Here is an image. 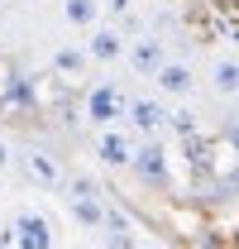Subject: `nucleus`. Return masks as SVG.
<instances>
[{
  "label": "nucleus",
  "instance_id": "16",
  "mask_svg": "<svg viewBox=\"0 0 239 249\" xmlns=\"http://www.w3.org/2000/svg\"><path fill=\"white\" fill-rule=\"evenodd\" d=\"M101 230H134V225H129V216H124V211H115V206H110V211H105V225H101Z\"/></svg>",
  "mask_w": 239,
  "mask_h": 249
},
{
  "label": "nucleus",
  "instance_id": "4",
  "mask_svg": "<svg viewBox=\"0 0 239 249\" xmlns=\"http://www.w3.org/2000/svg\"><path fill=\"white\" fill-rule=\"evenodd\" d=\"M129 173H134L139 182H149V187H172V168H168V149H163L158 139H144V144L134 149V163H129Z\"/></svg>",
  "mask_w": 239,
  "mask_h": 249
},
{
  "label": "nucleus",
  "instance_id": "20",
  "mask_svg": "<svg viewBox=\"0 0 239 249\" xmlns=\"http://www.w3.org/2000/svg\"><path fill=\"white\" fill-rule=\"evenodd\" d=\"M10 158H15V154H10V144H5V139H0V173H5V168H10Z\"/></svg>",
  "mask_w": 239,
  "mask_h": 249
},
{
  "label": "nucleus",
  "instance_id": "1",
  "mask_svg": "<svg viewBox=\"0 0 239 249\" xmlns=\"http://www.w3.org/2000/svg\"><path fill=\"white\" fill-rule=\"evenodd\" d=\"M58 230L43 211H15L0 230V249H53Z\"/></svg>",
  "mask_w": 239,
  "mask_h": 249
},
{
  "label": "nucleus",
  "instance_id": "8",
  "mask_svg": "<svg viewBox=\"0 0 239 249\" xmlns=\"http://www.w3.org/2000/svg\"><path fill=\"white\" fill-rule=\"evenodd\" d=\"M153 82H158V96H172V101H187V96L196 91V72H191V62H177V58L163 62Z\"/></svg>",
  "mask_w": 239,
  "mask_h": 249
},
{
  "label": "nucleus",
  "instance_id": "2",
  "mask_svg": "<svg viewBox=\"0 0 239 249\" xmlns=\"http://www.w3.org/2000/svg\"><path fill=\"white\" fill-rule=\"evenodd\" d=\"M67 211H72V220H77L82 230H101L110 206L101 201V187L91 182V178H72V182H67Z\"/></svg>",
  "mask_w": 239,
  "mask_h": 249
},
{
  "label": "nucleus",
  "instance_id": "21",
  "mask_svg": "<svg viewBox=\"0 0 239 249\" xmlns=\"http://www.w3.org/2000/svg\"><path fill=\"white\" fill-rule=\"evenodd\" d=\"M139 249H163V245H139Z\"/></svg>",
  "mask_w": 239,
  "mask_h": 249
},
{
  "label": "nucleus",
  "instance_id": "14",
  "mask_svg": "<svg viewBox=\"0 0 239 249\" xmlns=\"http://www.w3.org/2000/svg\"><path fill=\"white\" fill-rule=\"evenodd\" d=\"M210 87L220 96H239V62L235 58H215V67H210Z\"/></svg>",
  "mask_w": 239,
  "mask_h": 249
},
{
  "label": "nucleus",
  "instance_id": "3",
  "mask_svg": "<svg viewBox=\"0 0 239 249\" xmlns=\"http://www.w3.org/2000/svg\"><path fill=\"white\" fill-rule=\"evenodd\" d=\"M129 115V96L120 91V82H96L86 91V120L96 124V129H110V124H120Z\"/></svg>",
  "mask_w": 239,
  "mask_h": 249
},
{
  "label": "nucleus",
  "instance_id": "11",
  "mask_svg": "<svg viewBox=\"0 0 239 249\" xmlns=\"http://www.w3.org/2000/svg\"><path fill=\"white\" fill-rule=\"evenodd\" d=\"M24 178L38 182L43 192H53V187H62V168H58V158L48 154V149H29L24 154Z\"/></svg>",
  "mask_w": 239,
  "mask_h": 249
},
{
  "label": "nucleus",
  "instance_id": "5",
  "mask_svg": "<svg viewBox=\"0 0 239 249\" xmlns=\"http://www.w3.org/2000/svg\"><path fill=\"white\" fill-rule=\"evenodd\" d=\"M124 120H129V129H134V134H144V139H158V134L172 124V110H168L158 96H134Z\"/></svg>",
  "mask_w": 239,
  "mask_h": 249
},
{
  "label": "nucleus",
  "instance_id": "12",
  "mask_svg": "<svg viewBox=\"0 0 239 249\" xmlns=\"http://www.w3.org/2000/svg\"><path fill=\"white\" fill-rule=\"evenodd\" d=\"M101 10H105V0H62V19L72 29H96L101 24Z\"/></svg>",
  "mask_w": 239,
  "mask_h": 249
},
{
  "label": "nucleus",
  "instance_id": "10",
  "mask_svg": "<svg viewBox=\"0 0 239 249\" xmlns=\"http://www.w3.org/2000/svg\"><path fill=\"white\" fill-rule=\"evenodd\" d=\"M86 53H91V62H120L129 53V43H124V34L115 24H96L86 38Z\"/></svg>",
  "mask_w": 239,
  "mask_h": 249
},
{
  "label": "nucleus",
  "instance_id": "7",
  "mask_svg": "<svg viewBox=\"0 0 239 249\" xmlns=\"http://www.w3.org/2000/svg\"><path fill=\"white\" fill-rule=\"evenodd\" d=\"M124 58H129V67H134L139 77H158V67L168 62V48H163V38H158V34H139V38L129 43V53H124Z\"/></svg>",
  "mask_w": 239,
  "mask_h": 249
},
{
  "label": "nucleus",
  "instance_id": "13",
  "mask_svg": "<svg viewBox=\"0 0 239 249\" xmlns=\"http://www.w3.org/2000/svg\"><path fill=\"white\" fill-rule=\"evenodd\" d=\"M86 62H91L86 48H72V43H62L58 53H53V72H62V77H82V72H86Z\"/></svg>",
  "mask_w": 239,
  "mask_h": 249
},
{
  "label": "nucleus",
  "instance_id": "15",
  "mask_svg": "<svg viewBox=\"0 0 239 249\" xmlns=\"http://www.w3.org/2000/svg\"><path fill=\"white\" fill-rule=\"evenodd\" d=\"M105 249H134V230H105Z\"/></svg>",
  "mask_w": 239,
  "mask_h": 249
},
{
  "label": "nucleus",
  "instance_id": "6",
  "mask_svg": "<svg viewBox=\"0 0 239 249\" xmlns=\"http://www.w3.org/2000/svg\"><path fill=\"white\" fill-rule=\"evenodd\" d=\"M34 106H38V87H34V77H24V72L5 77V87H0V110H5V115H29Z\"/></svg>",
  "mask_w": 239,
  "mask_h": 249
},
{
  "label": "nucleus",
  "instance_id": "19",
  "mask_svg": "<svg viewBox=\"0 0 239 249\" xmlns=\"http://www.w3.org/2000/svg\"><path fill=\"white\" fill-rule=\"evenodd\" d=\"M129 5H134V0H105V10H110V15H124Z\"/></svg>",
  "mask_w": 239,
  "mask_h": 249
},
{
  "label": "nucleus",
  "instance_id": "18",
  "mask_svg": "<svg viewBox=\"0 0 239 249\" xmlns=\"http://www.w3.org/2000/svg\"><path fill=\"white\" fill-rule=\"evenodd\" d=\"M225 144H230V154H239V120L225 124Z\"/></svg>",
  "mask_w": 239,
  "mask_h": 249
},
{
  "label": "nucleus",
  "instance_id": "17",
  "mask_svg": "<svg viewBox=\"0 0 239 249\" xmlns=\"http://www.w3.org/2000/svg\"><path fill=\"white\" fill-rule=\"evenodd\" d=\"M172 129H177V134H191V129H196V115H191V110H172Z\"/></svg>",
  "mask_w": 239,
  "mask_h": 249
},
{
  "label": "nucleus",
  "instance_id": "9",
  "mask_svg": "<svg viewBox=\"0 0 239 249\" xmlns=\"http://www.w3.org/2000/svg\"><path fill=\"white\" fill-rule=\"evenodd\" d=\"M134 139L120 129V124H110V129H101V139H96V158L105 163V168H129L134 163Z\"/></svg>",
  "mask_w": 239,
  "mask_h": 249
}]
</instances>
